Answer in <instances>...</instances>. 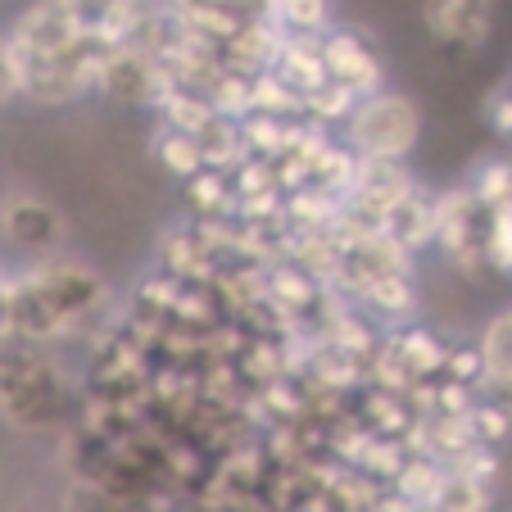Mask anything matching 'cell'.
Returning a JSON list of instances; mask_svg holds the SVG:
<instances>
[{
    "label": "cell",
    "mask_w": 512,
    "mask_h": 512,
    "mask_svg": "<svg viewBox=\"0 0 512 512\" xmlns=\"http://www.w3.org/2000/svg\"><path fill=\"white\" fill-rule=\"evenodd\" d=\"M64 363L50 349L28 345V340H5L0 345V422L14 431H50V426L73 422L78 413Z\"/></svg>",
    "instance_id": "cell-1"
},
{
    "label": "cell",
    "mask_w": 512,
    "mask_h": 512,
    "mask_svg": "<svg viewBox=\"0 0 512 512\" xmlns=\"http://www.w3.org/2000/svg\"><path fill=\"white\" fill-rule=\"evenodd\" d=\"M490 236H494V209L481 204L472 186L435 195V250L449 259L463 277L490 272Z\"/></svg>",
    "instance_id": "cell-2"
},
{
    "label": "cell",
    "mask_w": 512,
    "mask_h": 512,
    "mask_svg": "<svg viewBox=\"0 0 512 512\" xmlns=\"http://www.w3.org/2000/svg\"><path fill=\"white\" fill-rule=\"evenodd\" d=\"M417 136H422V114L408 96L381 91V96L363 100L354 109V118L345 123L340 141L354 150L358 159H395L404 164V155H413Z\"/></svg>",
    "instance_id": "cell-3"
},
{
    "label": "cell",
    "mask_w": 512,
    "mask_h": 512,
    "mask_svg": "<svg viewBox=\"0 0 512 512\" xmlns=\"http://www.w3.org/2000/svg\"><path fill=\"white\" fill-rule=\"evenodd\" d=\"M0 236L14 245V250L32 254V259H55L68 241V223L64 213L46 200V195L32 191H10L0 200Z\"/></svg>",
    "instance_id": "cell-4"
},
{
    "label": "cell",
    "mask_w": 512,
    "mask_h": 512,
    "mask_svg": "<svg viewBox=\"0 0 512 512\" xmlns=\"http://www.w3.org/2000/svg\"><path fill=\"white\" fill-rule=\"evenodd\" d=\"M322 64H327V78L354 91L358 100L381 96V87H386V64L372 50V41L354 28H331L322 37Z\"/></svg>",
    "instance_id": "cell-5"
},
{
    "label": "cell",
    "mask_w": 512,
    "mask_h": 512,
    "mask_svg": "<svg viewBox=\"0 0 512 512\" xmlns=\"http://www.w3.org/2000/svg\"><path fill=\"white\" fill-rule=\"evenodd\" d=\"M100 91H105L109 100H118V105L159 109V100H164V91H168V78H164V68L145 55V50L118 46V50H109V59H105Z\"/></svg>",
    "instance_id": "cell-6"
},
{
    "label": "cell",
    "mask_w": 512,
    "mask_h": 512,
    "mask_svg": "<svg viewBox=\"0 0 512 512\" xmlns=\"http://www.w3.org/2000/svg\"><path fill=\"white\" fill-rule=\"evenodd\" d=\"M87 41L73 23V14L64 10V0H37L28 10L19 14V23L10 28V46L23 50V55H46V59H59L68 50Z\"/></svg>",
    "instance_id": "cell-7"
},
{
    "label": "cell",
    "mask_w": 512,
    "mask_h": 512,
    "mask_svg": "<svg viewBox=\"0 0 512 512\" xmlns=\"http://www.w3.org/2000/svg\"><path fill=\"white\" fill-rule=\"evenodd\" d=\"M426 32L445 46L476 50L490 37L494 0H426Z\"/></svg>",
    "instance_id": "cell-8"
},
{
    "label": "cell",
    "mask_w": 512,
    "mask_h": 512,
    "mask_svg": "<svg viewBox=\"0 0 512 512\" xmlns=\"http://www.w3.org/2000/svg\"><path fill=\"white\" fill-rule=\"evenodd\" d=\"M476 345H481L485 358V381L476 395L499 404L503 413H512V313H499V318L485 322Z\"/></svg>",
    "instance_id": "cell-9"
},
{
    "label": "cell",
    "mask_w": 512,
    "mask_h": 512,
    "mask_svg": "<svg viewBox=\"0 0 512 512\" xmlns=\"http://www.w3.org/2000/svg\"><path fill=\"white\" fill-rule=\"evenodd\" d=\"M381 232L395 245H404L408 254H422L426 245H435V195L426 186H413L404 200H395L381 213Z\"/></svg>",
    "instance_id": "cell-10"
},
{
    "label": "cell",
    "mask_w": 512,
    "mask_h": 512,
    "mask_svg": "<svg viewBox=\"0 0 512 512\" xmlns=\"http://www.w3.org/2000/svg\"><path fill=\"white\" fill-rule=\"evenodd\" d=\"M272 73H277L290 91H300L304 100H309L313 91H322L331 82L327 64H322V37H286V46H281Z\"/></svg>",
    "instance_id": "cell-11"
},
{
    "label": "cell",
    "mask_w": 512,
    "mask_h": 512,
    "mask_svg": "<svg viewBox=\"0 0 512 512\" xmlns=\"http://www.w3.org/2000/svg\"><path fill=\"white\" fill-rule=\"evenodd\" d=\"M390 345L399 349V358H404L408 368H413L417 381H440L445 377V363H449V340H440L431 327H422V322H408V327L399 331H386Z\"/></svg>",
    "instance_id": "cell-12"
},
{
    "label": "cell",
    "mask_w": 512,
    "mask_h": 512,
    "mask_svg": "<svg viewBox=\"0 0 512 512\" xmlns=\"http://www.w3.org/2000/svg\"><path fill=\"white\" fill-rule=\"evenodd\" d=\"M182 195H186L191 218H236V191H232V177L227 173L204 168L191 182H182Z\"/></svg>",
    "instance_id": "cell-13"
},
{
    "label": "cell",
    "mask_w": 512,
    "mask_h": 512,
    "mask_svg": "<svg viewBox=\"0 0 512 512\" xmlns=\"http://www.w3.org/2000/svg\"><path fill=\"white\" fill-rule=\"evenodd\" d=\"M155 114H159V127H177V132H186V136H200L204 127L218 118L209 105V96H204V91H191V87H168Z\"/></svg>",
    "instance_id": "cell-14"
},
{
    "label": "cell",
    "mask_w": 512,
    "mask_h": 512,
    "mask_svg": "<svg viewBox=\"0 0 512 512\" xmlns=\"http://www.w3.org/2000/svg\"><path fill=\"white\" fill-rule=\"evenodd\" d=\"M150 155H155V164L164 168L168 177H177V182H191L195 173H204L200 141L186 136V132H177V127H159L155 141H150Z\"/></svg>",
    "instance_id": "cell-15"
},
{
    "label": "cell",
    "mask_w": 512,
    "mask_h": 512,
    "mask_svg": "<svg viewBox=\"0 0 512 512\" xmlns=\"http://www.w3.org/2000/svg\"><path fill=\"white\" fill-rule=\"evenodd\" d=\"M435 508L440 512H490L494 508V481H481V476H467V472H449L445 467Z\"/></svg>",
    "instance_id": "cell-16"
},
{
    "label": "cell",
    "mask_w": 512,
    "mask_h": 512,
    "mask_svg": "<svg viewBox=\"0 0 512 512\" xmlns=\"http://www.w3.org/2000/svg\"><path fill=\"white\" fill-rule=\"evenodd\" d=\"M272 19L286 37H327L331 32V0H277Z\"/></svg>",
    "instance_id": "cell-17"
},
{
    "label": "cell",
    "mask_w": 512,
    "mask_h": 512,
    "mask_svg": "<svg viewBox=\"0 0 512 512\" xmlns=\"http://www.w3.org/2000/svg\"><path fill=\"white\" fill-rule=\"evenodd\" d=\"M250 114H263V118H286V123H295V118H304V96L300 91H290L286 82L277 78V73H259L254 78V109Z\"/></svg>",
    "instance_id": "cell-18"
},
{
    "label": "cell",
    "mask_w": 512,
    "mask_h": 512,
    "mask_svg": "<svg viewBox=\"0 0 512 512\" xmlns=\"http://www.w3.org/2000/svg\"><path fill=\"white\" fill-rule=\"evenodd\" d=\"M358 105H363V100H358L354 91H345L340 82H327L322 91H313V96L304 100V118H309V123H318V127H327V132H331V123L345 127L349 118H354V109H358Z\"/></svg>",
    "instance_id": "cell-19"
},
{
    "label": "cell",
    "mask_w": 512,
    "mask_h": 512,
    "mask_svg": "<svg viewBox=\"0 0 512 512\" xmlns=\"http://www.w3.org/2000/svg\"><path fill=\"white\" fill-rule=\"evenodd\" d=\"M467 186H472V191L481 195V204H490L494 213L508 209L512 204V159H485Z\"/></svg>",
    "instance_id": "cell-20"
},
{
    "label": "cell",
    "mask_w": 512,
    "mask_h": 512,
    "mask_svg": "<svg viewBox=\"0 0 512 512\" xmlns=\"http://www.w3.org/2000/svg\"><path fill=\"white\" fill-rule=\"evenodd\" d=\"M440 381H458V386L481 390V381H485L481 345H454V349H449V363H445V377H440Z\"/></svg>",
    "instance_id": "cell-21"
},
{
    "label": "cell",
    "mask_w": 512,
    "mask_h": 512,
    "mask_svg": "<svg viewBox=\"0 0 512 512\" xmlns=\"http://www.w3.org/2000/svg\"><path fill=\"white\" fill-rule=\"evenodd\" d=\"M19 91V68H14V55H10V37H0V105H10Z\"/></svg>",
    "instance_id": "cell-22"
},
{
    "label": "cell",
    "mask_w": 512,
    "mask_h": 512,
    "mask_svg": "<svg viewBox=\"0 0 512 512\" xmlns=\"http://www.w3.org/2000/svg\"><path fill=\"white\" fill-rule=\"evenodd\" d=\"M490 127H494L499 136H508V141H512V87L499 91V96L490 100Z\"/></svg>",
    "instance_id": "cell-23"
},
{
    "label": "cell",
    "mask_w": 512,
    "mask_h": 512,
    "mask_svg": "<svg viewBox=\"0 0 512 512\" xmlns=\"http://www.w3.org/2000/svg\"><path fill=\"white\" fill-rule=\"evenodd\" d=\"M10 281H14V272H5V268H0V345H5V340H14V309H10Z\"/></svg>",
    "instance_id": "cell-24"
}]
</instances>
